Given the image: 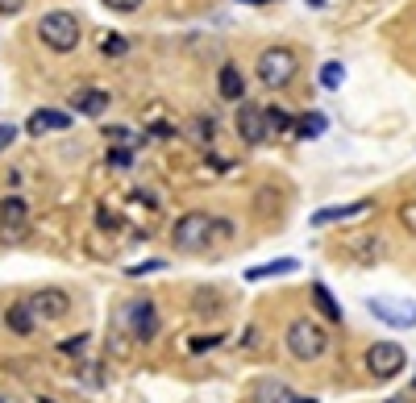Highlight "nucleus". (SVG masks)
I'll use <instances>...</instances> for the list:
<instances>
[{"mask_svg":"<svg viewBox=\"0 0 416 403\" xmlns=\"http://www.w3.org/2000/svg\"><path fill=\"white\" fill-rule=\"evenodd\" d=\"M217 238H229V220H213L208 213H183L171 229L175 250H183V254H200Z\"/></svg>","mask_w":416,"mask_h":403,"instance_id":"f257e3e1","label":"nucleus"},{"mask_svg":"<svg viewBox=\"0 0 416 403\" xmlns=\"http://www.w3.org/2000/svg\"><path fill=\"white\" fill-rule=\"evenodd\" d=\"M283 345L295 362H317V357L329 354V332H325V325L308 320V316H295L283 332Z\"/></svg>","mask_w":416,"mask_h":403,"instance_id":"f03ea898","label":"nucleus"},{"mask_svg":"<svg viewBox=\"0 0 416 403\" xmlns=\"http://www.w3.org/2000/svg\"><path fill=\"white\" fill-rule=\"evenodd\" d=\"M38 38H42V46H50L54 54H71V50L79 46V17L67 13V9L42 13V21H38Z\"/></svg>","mask_w":416,"mask_h":403,"instance_id":"7ed1b4c3","label":"nucleus"},{"mask_svg":"<svg viewBox=\"0 0 416 403\" xmlns=\"http://www.w3.org/2000/svg\"><path fill=\"white\" fill-rule=\"evenodd\" d=\"M300 71V58H295V50L288 46H267L258 54V79L267 83V88H288Z\"/></svg>","mask_w":416,"mask_h":403,"instance_id":"20e7f679","label":"nucleus"},{"mask_svg":"<svg viewBox=\"0 0 416 403\" xmlns=\"http://www.w3.org/2000/svg\"><path fill=\"white\" fill-rule=\"evenodd\" d=\"M404 366H408V354H404V345H395V341H375L367 350V370H370L375 382L395 379Z\"/></svg>","mask_w":416,"mask_h":403,"instance_id":"39448f33","label":"nucleus"},{"mask_svg":"<svg viewBox=\"0 0 416 403\" xmlns=\"http://www.w3.org/2000/svg\"><path fill=\"white\" fill-rule=\"evenodd\" d=\"M121 320H125V329H129L133 341H154V332H158V308L150 300H129Z\"/></svg>","mask_w":416,"mask_h":403,"instance_id":"423d86ee","label":"nucleus"},{"mask_svg":"<svg viewBox=\"0 0 416 403\" xmlns=\"http://www.w3.org/2000/svg\"><path fill=\"white\" fill-rule=\"evenodd\" d=\"M25 304L34 312V320H63V316L71 312V295L59 291V287H42V291H34Z\"/></svg>","mask_w":416,"mask_h":403,"instance_id":"0eeeda50","label":"nucleus"},{"mask_svg":"<svg viewBox=\"0 0 416 403\" xmlns=\"http://www.w3.org/2000/svg\"><path fill=\"white\" fill-rule=\"evenodd\" d=\"M367 308L375 320H383L392 329H416V304H404V300H367Z\"/></svg>","mask_w":416,"mask_h":403,"instance_id":"6e6552de","label":"nucleus"},{"mask_svg":"<svg viewBox=\"0 0 416 403\" xmlns=\"http://www.w3.org/2000/svg\"><path fill=\"white\" fill-rule=\"evenodd\" d=\"M238 138H242L245 146H263L267 142V117H263V108L258 104H250V100H242L238 104Z\"/></svg>","mask_w":416,"mask_h":403,"instance_id":"1a4fd4ad","label":"nucleus"},{"mask_svg":"<svg viewBox=\"0 0 416 403\" xmlns=\"http://www.w3.org/2000/svg\"><path fill=\"white\" fill-rule=\"evenodd\" d=\"M25 225H29V208H25V200H17V195H4L0 200V238L17 241L25 238Z\"/></svg>","mask_w":416,"mask_h":403,"instance_id":"9d476101","label":"nucleus"},{"mask_svg":"<svg viewBox=\"0 0 416 403\" xmlns=\"http://www.w3.org/2000/svg\"><path fill=\"white\" fill-rule=\"evenodd\" d=\"M25 129H29L34 138H42V133H63V129H71V113H59V108H38L34 117L25 121Z\"/></svg>","mask_w":416,"mask_h":403,"instance_id":"9b49d317","label":"nucleus"},{"mask_svg":"<svg viewBox=\"0 0 416 403\" xmlns=\"http://www.w3.org/2000/svg\"><path fill=\"white\" fill-rule=\"evenodd\" d=\"M217 92H220V100H229V104H242V100H245V75H242V67L225 63L220 75H217Z\"/></svg>","mask_w":416,"mask_h":403,"instance_id":"f8f14e48","label":"nucleus"},{"mask_svg":"<svg viewBox=\"0 0 416 403\" xmlns=\"http://www.w3.org/2000/svg\"><path fill=\"white\" fill-rule=\"evenodd\" d=\"M370 213V200H354V204H333V208H320L313 213V225L325 229V225H338V220H354V216Z\"/></svg>","mask_w":416,"mask_h":403,"instance_id":"ddd939ff","label":"nucleus"},{"mask_svg":"<svg viewBox=\"0 0 416 403\" xmlns=\"http://www.w3.org/2000/svg\"><path fill=\"white\" fill-rule=\"evenodd\" d=\"M71 108L83 113V117H100V113H108V92H100V88H79V92H71Z\"/></svg>","mask_w":416,"mask_h":403,"instance_id":"4468645a","label":"nucleus"},{"mask_svg":"<svg viewBox=\"0 0 416 403\" xmlns=\"http://www.w3.org/2000/svg\"><path fill=\"white\" fill-rule=\"evenodd\" d=\"M4 325H9V332H17V337H29L38 320H34L29 304H25V300H17V304H9V308H4Z\"/></svg>","mask_w":416,"mask_h":403,"instance_id":"2eb2a0df","label":"nucleus"},{"mask_svg":"<svg viewBox=\"0 0 416 403\" xmlns=\"http://www.w3.org/2000/svg\"><path fill=\"white\" fill-rule=\"evenodd\" d=\"M313 304H317V312L329 320V325H342V304L333 300V291L325 283H313Z\"/></svg>","mask_w":416,"mask_h":403,"instance_id":"dca6fc26","label":"nucleus"},{"mask_svg":"<svg viewBox=\"0 0 416 403\" xmlns=\"http://www.w3.org/2000/svg\"><path fill=\"white\" fill-rule=\"evenodd\" d=\"M295 270H300L295 258H279V262H267V266H250L245 279H250V283H263V279H275V275H295Z\"/></svg>","mask_w":416,"mask_h":403,"instance_id":"f3484780","label":"nucleus"},{"mask_svg":"<svg viewBox=\"0 0 416 403\" xmlns=\"http://www.w3.org/2000/svg\"><path fill=\"white\" fill-rule=\"evenodd\" d=\"M254 403H292V391L279 379H258L254 382Z\"/></svg>","mask_w":416,"mask_h":403,"instance_id":"a211bd4d","label":"nucleus"},{"mask_svg":"<svg viewBox=\"0 0 416 403\" xmlns=\"http://www.w3.org/2000/svg\"><path fill=\"white\" fill-rule=\"evenodd\" d=\"M263 117H267V138L270 133H288V129H292L288 108H263Z\"/></svg>","mask_w":416,"mask_h":403,"instance_id":"6ab92c4d","label":"nucleus"},{"mask_svg":"<svg viewBox=\"0 0 416 403\" xmlns=\"http://www.w3.org/2000/svg\"><path fill=\"white\" fill-rule=\"evenodd\" d=\"M342 79H345V67H342V63H325V67H320V88L338 92V88H342Z\"/></svg>","mask_w":416,"mask_h":403,"instance_id":"aec40b11","label":"nucleus"},{"mask_svg":"<svg viewBox=\"0 0 416 403\" xmlns=\"http://www.w3.org/2000/svg\"><path fill=\"white\" fill-rule=\"evenodd\" d=\"M100 54H104V58H125V54H129V42H125L121 34H108V38L100 42Z\"/></svg>","mask_w":416,"mask_h":403,"instance_id":"412c9836","label":"nucleus"},{"mask_svg":"<svg viewBox=\"0 0 416 403\" xmlns=\"http://www.w3.org/2000/svg\"><path fill=\"white\" fill-rule=\"evenodd\" d=\"M325 113H308V117H300V138H320L325 133Z\"/></svg>","mask_w":416,"mask_h":403,"instance_id":"4be33fe9","label":"nucleus"},{"mask_svg":"<svg viewBox=\"0 0 416 403\" xmlns=\"http://www.w3.org/2000/svg\"><path fill=\"white\" fill-rule=\"evenodd\" d=\"M154 270H167V262H163V258L138 262V266H129V279H142V275H154Z\"/></svg>","mask_w":416,"mask_h":403,"instance_id":"5701e85b","label":"nucleus"},{"mask_svg":"<svg viewBox=\"0 0 416 403\" xmlns=\"http://www.w3.org/2000/svg\"><path fill=\"white\" fill-rule=\"evenodd\" d=\"M108 163L117 166V170H125V166L133 163V150H125V146H117V150H108Z\"/></svg>","mask_w":416,"mask_h":403,"instance_id":"b1692460","label":"nucleus"},{"mask_svg":"<svg viewBox=\"0 0 416 403\" xmlns=\"http://www.w3.org/2000/svg\"><path fill=\"white\" fill-rule=\"evenodd\" d=\"M83 345H88V337H83V332H79V337H67V341H63V345H59V350H63V354H67V357H79V354H83Z\"/></svg>","mask_w":416,"mask_h":403,"instance_id":"393cba45","label":"nucleus"},{"mask_svg":"<svg viewBox=\"0 0 416 403\" xmlns=\"http://www.w3.org/2000/svg\"><path fill=\"white\" fill-rule=\"evenodd\" d=\"M104 4H108L113 13H138V9H142V0H104Z\"/></svg>","mask_w":416,"mask_h":403,"instance_id":"a878e982","label":"nucleus"},{"mask_svg":"<svg viewBox=\"0 0 416 403\" xmlns=\"http://www.w3.org/2000/svg\"><path fill=\"white\" fill-rule=\"evenodd\" d=\"M21 9H25V0H0V13H9V17L21 13Z\"/></svg>","mask_w":416,"mask_h":403,"instance_id":"bb28decb","label":"nucleus"},{"mask_svg":"<svg viewBox=\"0 0 416 403\" xmlns=\"http://www.w3.org/2000/svg\"><path fill=\"white\" fill-rule=\"evenodd\" d=\"M13 138H17V129H13V125H0V150L13 146Z\"/></svg>","mask_w":416,"mask_h":403,"instance_id":"cd10ccee","label":"nucleus"},{"mask_svg":"<svg viewBox=\"0 0 416 403\" xmlns=\"http://www.w3.org/2000/svg\"><path fill=\"white\" fill-rule=\"evenodd\" d=\"M213 345H217V337H196V341H192V350H196V354H204V350H213Z\"/></svg>","mask_w":416,"mask_h":403,"instance_id":"c85d7f7f","label":"nucleus"},{"mask_svg":"<svg viewBox=\"0 0 416 403\" xmlns=\"http://www.w3.org/2000/svg\"><path fill=\"white\" fill-rule=\"evenodd\" d=\"M117 225H121L117 216H113V213H104V208H100V229H117Z\"/></svg>","mask_w":416,"mask_h":403,"instance_id":"c756f323","label":"nucleus"},{"mask_svg":"<svg viewBox=\"0 0 416 403\" xmlns=\"http://www.w3.org/2000/svg\"><path fill=\"white\" fill-rule=\"evenodd\" d=\"M250 4H267V0H250Z\"/></svg>","mask_w":416,"mask_h":403,"instance_id":"7c9ffc66","label":"nucleus"},{"mask_svg":"<svg viewBox=\"0 0 416 403\" xmlns=\"http://www.w3.org/2000/svg\"><path fill=\"white\" fill-rule=\"evenodd\" d=\"M38 403H54V399H38Z\"/></svg>","mask_w":416,"mask_h":403,"instance_id":"2f4dec72","label":"nucleus"},{"mask_svg":"<svg viewBox=\"0 0 416 403\" xmlns=\"http://www.w3.org/2000/svg\"><path fill=\"white\" fill-rule=\"evenodd\" d=\"M0 403H4V399H0Z\"/></svg>","mask_w":416,"mask_h":403,"instance_id":"473e14b6","label":"nucleus"}]
</instances>
